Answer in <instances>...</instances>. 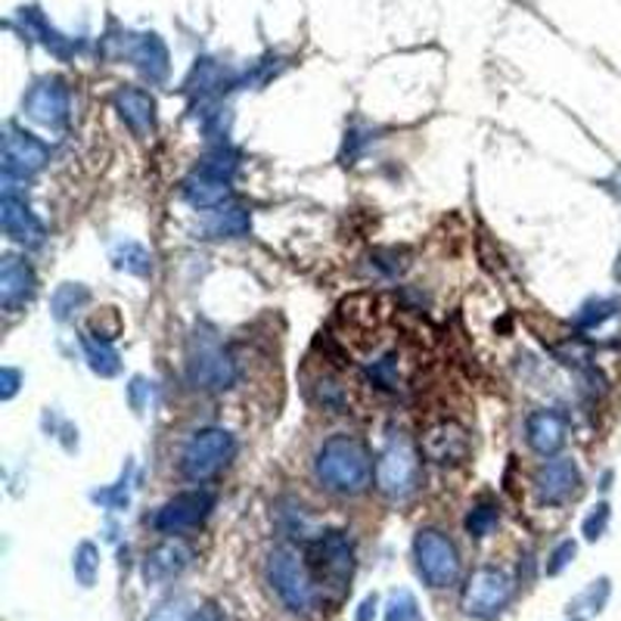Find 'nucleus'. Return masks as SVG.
Segmentation results:
<instances>
[{"mask_svg":"<svg viewBox=\"0 0 621 621\" xmlns=\"http://www.w3.org/2000/svg\"><path fill=\"white\" fill-rule=\"evenodd\" d=\"M314 479L335 498H358L377 482V463L358 435H330L314 457Z\"/></svg>","mask_w":621,"mask_h":621,"instance_id":"1","label":"nucleus"},{"mask_svg":"<svg viewBox=\"0 0 621 621\" xmlns=\"http://www.w3.org/2000/svg\"><path fill=\"white\" fill-rule=\"evenodd\" d=\"M264 581H268V588L277 597V603L287 612H292V615L308 619L320 607L323 593H320L318 578H314L308 560L296 547H273L268 560H264Z\"/></svg>","mask_w":621,"mask_h":621,"instance_id":"2","label":"nucleus"},{"mask_svg":"<svg viewBox=\"0 0 621 621\" xmlns=\"http://www.w3.org/2000/svg\"><path fill=\"white\" fill-rule=\"evenodd\" d=\"M423 451L404 435L389 432L377 457V491L389 500L413 498L423 485Z\"/></svg>","mask_w":621,"mask_h":621,"instance_id":"3","label":"nucleus"},{"mask_svg":"<svg viewBox=\"0 0 621 621\" xmlns=\"http://www.w3.org/2000/svg\"><path fill=\"white\" fill-rule=\"evenodd\" d=\"M413 569L429 591H448L460 584L463 560L457 544L439 529H420L413 534Z\"/></svg>","mask_w":621,"mask_h":621,"instance_id":"4","label":"nucleus"},{"mask_svg":"<svg viewBox=\"0 0 621 621\" xmlns=\"http://www.w3.org/2000/svg\"><path fill=\"white\" fill-rule=\"evenodd\" d=\"M240 379V364L214 335H193L187 351V382L197 392H228Z\"/></svg>","mask_w":621,"mask_h":621,"instance_id":"5","label":"nucleus"},{"mask_svg":"<svg viewBox=\"0 0 621 621\" xmlns=\"http://www.w3.org/2000/svg\"><path fill=\"white\" fill-rule=\"evenodd\" d=\"M237 454V439L221 425H206L190 435L181 451V475L187 482H209L218 472L230 463V457Z\"/></svg>","mask_w":621,"mask_h":621,"instance_id":"6","label":"nucleus"},{"mask_svg":"<svg viewBox=\"0 0 621 621\" xmlns=\"http://www.w3.org/2000/svg\"><path fill=\"white\" fill-rule=\"evenodd\" d=\"M308 565L318 578L320 593L327 588H335L345 593L351 588V575H354V544L345 531H327L318 534L311 547H308Z\"/></svg>","mask_w":621,"mask_h":621,"instance_id":"7","label":"nucleus"},{"mask_svg":"<svg viewBox=\"0 0 621 621\" xmlns=\"http://www.w3.org/2000/svg\"><path fill=\"white\" fill-rule=\"evenodd\" d=\"M513 591V578L507 575L503 569H498V565H479L467 578L463 591H460V607H463V612L470 619L494 621L503 615V609L510 607Z\"/></svg>","mask_w":621,"mask_h":621,"instance_id":"8","label":"nucleus"},{"mask_svg":"<svg viewBox=\"0 0 621 621\" xmlns=\"http://www.w3.org/2000/svg\"><path fill=\"white\" fill-rule=\"evenodd\" d=\"M214 510V494L206 488L197 491H181L174 498L159 507V513L152 515V529L168 538H181L187 531L199 529Z\"/></svg>","mask_w":621,"mask_h":621,"instance_id":"9","label":"nucleus"},{"mask_svg":"<svg viewBox=\"0 0 621 621\" xmlns=\"http://www.w3.org/2000/svg\"><path fill=\"white\" fill-rule=\"evenodd\" d=\"M50 162V147H47L41 137L29 134V131H19V128H7L3 137V178H31L38 174L41 168Z\"/></svg>","mask_w":621,"mask_h":621,"instance_id":"10","label":"nucleus"},{"mask_svg":"<svg viewBox=\"0 0 621 621\" xmlns=\"http://www.w3.org/2000/svg\"><path fill=\"white\" fill-rule=\"evenodd\" d=\"M581 491V470L572 457H550L534 475V494L541 507H562Z\"/></svg>","mask_w":621,"mask_h":621,"instance_id":"11","label":"nucleus"},{"mask_svg":"<svg viewBox=\"0 0 621 621\" xmlns=\"http://www.w3.org/2000/svg\"><path fill=\"white\" fill-rule=\"evenodd\" d=\"M420 451L425 460L439 463V467H457L467 463L472 454L470 432L454 420H441V423L429 425L420 439Z\"/></svg>","mask_w":621,"mask_h":621,"instance_id":"12","label":"nucleus"},{"mask_svg":"<svg viewBox=\"0 0 621 621\" xmlns=\"http://www.w3.org/2000/svg\"><path fill=\"white\" fill-rule=\"evenodd\" d=\"M190 565H193V550L183 544L181 538H166L162 544L147 550V557H143V581H147V588L171 584Z\"/></svg>","mask_w":621,"mask_h":621,"instance_id":"13","label":"nucleus"},{"mask_svg":"<svg viewBox=\"0 0 621 621\" xmlns=\"http://www.w3.org/2000/svg\"><path fill=\"white\" fill-rule=\"evenodd\" d=\"M0 228L7 233V240L26 249H38L47 237L41 218L31 212L29 202L16 197L13 190H3V199H0Z\"/></svg>","mask_w":621,"mask_h":621,"instance_id":"14","label":"nucleus"},{"mask_svg":"<svg viewBox=\"0 0 621 621\" xmlns=\"http://www.w3.org/2000/svg\"><path fill=\"white\" fill-rule=\"evenodd\" d=\"M525 441L538 457H557L569 441V417L553 408H541L525 420Z\"/></svg>","mask_w":621,"mask_h":621,"instance_id":"15","label":"nucleus"},{"mask_svg":"<svg viewBox=\"0 0 621 621\" xmlns=\"http://www.w3.org/2000/svg\"><path fill=\"white\" fill-rule=\"evenodd\" d=\"M26 116L31 122L44 124L50 131H60L69 122V93L60 81H41L26 97Z\"/></svg>","mask_w":621,"mask_h":621,"instance_id":"16","label":"nucleus"},{"mask_svg":"<svg viewBox=\"0 0 621 621\" xmlns=\"http://www.w3.org/2000/svg\"><path fill=\"white\" fill-rule=\"evenodd\" d=\"M34 292H38V277L29 261L16 256L3 258L0 261V308L13 314L34 299Z\"/></svg>","mask_w":621,"mask_h":621,"instance_id":"17","label":"nucleus"},{"mask_svg":"<svg viewBox=\"0 0 621 621\" xmlns=\"http://www.w3.org/2000/svg\"><path fill=\"white\" fill-rule=\"evenodd\" d=\"M181 197L187 199L193 209L214 212V209H224V206H230L233 190H230L228 178H218V174H212V171L199 168V171H193V174L181 183Z\"/></svg>","mask_w":621,"mask_h":621,"instance_id":"18","label":"nucleus"},{"mask_svg":"<svg viewBox=\"0 0 621 621\" xmlns=\"http://www.w3.org/2000/svg\"><path fill=\"white\" fill-rule=\"evenodd\" d=\"M116 109L137 137H150L156 131V100L147 91L124 88L116 93Z\"/></svg>","mask_w":621,"mask_h":621,"instance_id":"19","label":"nucleus"},{"mask_svg":"<svg viewBox=\"0 0 621 621\" xmlns=\"http://www.w3.org/2000/svg\"><path fill=\"white\" fill-rule=\"evenodd\" d=\"M609 600H612V578L609 575L593 578L584 591L575 593V597L565 603V619H578V621L597 619V615L609 607Z\"/></svg>","mask_w":621,"mask_h":621,"instance_id":"20","label":"nucleus"},{"mask_svg":"<svg viewBox=\"0 0 621 621\" xmlns=\"http://www.w3.org/2000/svg\"><path fill=\"white\" fill-rule=\"evenodd\" d=\"M249 228H252V218L243 206H224V209H214L206 224V233L212 240H240L249 233Z\"/></svg>","mask_w":621,"mask_h":621,"instance_id":"21","label":"nucleus"},{"mask_svg":"<svg viewBox=\"0 0 621 621\" xmlns=\"http://www.w3.org/2000/svg\"><path fill=\"white\" fill-rule=\"evenodd\" d=\"M81 351H84V361H88V367L97 377L112 379L122 373V358H119V351L112 349V342H103L97 335L84 333L81 335Z\"/></svg>","mask_w":621,"mask_h":621,"instance_id":"22","label":"nucleus"},{"mask_svg":"<svg viewBox=\"0 0 621 621\" xmlns=\"http://www.w3.org/2000/svg\"><path fill=\"white\" fill-rule=\"evenodd\" d=\"M621 314V296H597V299H588V302L578 308L575 314V327L591 333V330H600L603 323L615 320Z\"/></svg>","mask_w":621,"mask_h":621,"instance_id":"23","label":"nucleus"},{"mask_svg":"<svg viewBox=\"0 0 621 621\" xmlns=\"http://www.w3.org/2000/svg\"><path fill=\"white\" fill-rule=\"evenodd\" d=\"M112 268L116 271L131 273V277H150L152 273V252L143 243L134 240H122L112 246Z\"/></svg>","mask_w":621,"mask_h":621,"instance_id":"24","label":"nucleus"},{"mask_svg":"<svg viewBox=\"0 0 621 621\" xmlns=\"http://www.w3.org/2000/svg\"><path fill=\"white\" fill-rule=\"evenodd\" d=\"M88 302H91V289L81 287V283H62L50 299V311L60 323H69Z\"/></svg>","mask_w":621,"mask_h":621,"instance_id":"25","label":"nucleus"},{"mask_svg":"<svg viewBox=\"0 0 621 621\" xmlns=\"http://www.w3.org/2000/svg\"><path fill=\"white\" fill-rule=\"evenodd\" d=\"M498 525H500V510L494 500H479L470 513H467V519H463V529H467V534L475 538V541L488 538Z\"/></svg>","mask_w":621,"mask_h":621,"instance_id":"26","label":"nucleus"},{"mask_svg":"<svg viewBox=\"0 0 621 621\" xmlns=\"http://www.w3.org/2000/svg\"><path fill=\"white\" fill-rule=\"evenodd\" d=\"M72 572L81 588H93L100 575V547L93 541H81L72 553Z\"/></svg>","mask_w":621,"mask_h":621,"instance_id":"27","label":"nucleus"},{"mask_svg":"<svg viewBox=\"0 0 621 621\" xmlns=\"http://www.w3.org/2000/svg\"><path fill=\"white\" fill-rule=\"evenodd\" d=\"M609 522H612V507H609L607 500L593 503L591 510H588V515L581 519V534H584V541H588V544H597L600 538H607Z\"/></svg>","mask_w":621,"mask_h":621,"instance_id":"28","label":"nucleus"},{"mask_svg":"<svg viewBox=\"0 0 621 621\" xmlns=\"http://www.w3.org/2000/svg\"><path fill=\"white\" fill-rule=\"evenodd\" d=\"M193 612H197V609H193V600L181 593V597H168V600H162L143 621H193Z\"/></svg>","mask_w":621,"mask_h":621,"instance_id":"29","label":"nucleus"},{"mask_svg":"<svg viewBox=\"0 0 621 621\" xmlns=\"http://www.w3.org/2000/svg\"><path fill=\"white\" fill-rule=\"evenodd\" d=\"M385 621H420V603L410 591H394L385 603Z\"/></svg>","mask_w":621,"mask_h":621,"instance_id":"30","label":"nucleus"},{"mask_svg":"<svg viewBox=\"0 0 621 621\" xmlns=\"http://www.w3.org/2000/svg\"><path fill=\"white\" fill-rule=\"evenodd\" d=\"M575 557H578L575 538H562L560 544L550 550V557H547V562H544V572L550 578L562 575V572H565V569H569V565L575 562Z\"/></svg>","mask_w":621,"mask_h":621,"instance_id":"31","label":"nucleus"},{"mask_svg":"<svg viewBox=\"0 0 621 621\" xmlns=\"http://www.w3.org/2000/svg\"><path fill=\"white\" fill-rule=\"evenodd\" d=\"M91 327L97 330V339H103V342H112L116 335L122 333V318H119V311L116 308H100V314H93L91 318Z\"/></svg>","mask_w":621,"mask_h":621,"instance_id":"32","label":"nucleus"},{"mask_svg":"<svg viewBox=\"0 0 621 621\" xmlns=\"http://www.w3.org/2000/svg\"><path fill=\"white\" fill-rule=\"evenodd\" d=\"M91 500L103 503L109 510H122V507H128V479H122L116 488H107V491H93Z\"/></svg>","mask_w":621,"mask_h":621,"instance_id":"33","label":"nucleus"},{"mask_svg":"<svg viewBox=\"0 0 621 621\" xmlns=\"http://www.w3.org/2000/svg\"><path fill=\"white\" fill-rule=\"evenodd\" d=\"M19 385H22V373H19L16 367H3V370H0V398H3V401H13Z\"/></svg>","mask_w":621,"mask_h":621,"instance_id":"34","label":"nucleus"},{"mask_svg":"<svg viewBox=\"0 0 621 621\" xmlns=\"http://www.w3.org/2000/svg\"><path fill=\"white\" fill-rule=\"evenodd\" d=\"M143 392H150L147 379H143V377L131 379V385H128V394H131V408H134V410H143Z\"/></svg>","mask_w":621,"mask_h":621,"instance_id":"35","label":"nucleus"},{"mask_svg":"<svg viewBox=\"0 0 621 621\" xmlns=\"http://www.w3.org/2000/svg\"><path fill=\"white\" fill-rule=\"evenodd\" d=\"M377 609H379V593H370L361 600V607H358V615L354 621H373L377 619Z\"/></svg>","mask_w":621,"mask_h":621,"instance_id":"36","label":"nucleus"},{"mask_svg":"<svg viewBox=\"0 0 621 621\" xmlns=\"http://www.w3.org/2000/svg\"><path fill=\"white\" fill-rule=\"evenodd\" d=\"M193 621H224V612L218 609V603H202L193 612Z\"/></svg>","mask_w":621,"mask_h":621,"instance_id":"37","label":"nucleus"},{"mask_svg":"<svg viewBox=\"0 0 621 621\" xmlns=\"http://www.w3.org/2000/svg\"><path fill=\"white\" fill-rule=\"evenodd\" d=\"M615 280L621 283V256H619V264H615Z\"/></svg>","mask_w":621,"mask_h":621,"instance_id":"38","label":"nucleus"},{"mask_svg":"<svg viewBox=\"0 0 621 621\" xmlns=\"http://www.w3.org/2000/svg\"><path fill=\"white\" fill-rule=\"evenodd\" d=\"M565 621H578V619H565Z\"/></svg>","mask_w":621,"mask_h":621,"instance_id":"39","label":"nucleus"}]
</instances>
